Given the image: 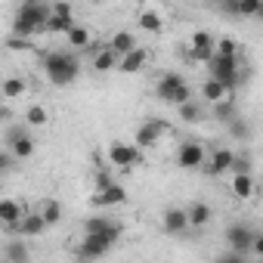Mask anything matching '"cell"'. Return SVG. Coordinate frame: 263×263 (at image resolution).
Instances as JSON below:
<instances>
[{"label":"cell","instance_id":"obj_1","mask_svg":"<svg viewBox=\"0 0 263 263\" xmlns=\"http://www.w3.org/2000/svg\"><path fill=\"white\" fill-rule=\"evenodd\" d=\"M41 68H44L47 81L56 84V87H68V84H74L78 74H81V62H78V56L62 53V50L44 53V56H41Z\"/></svg>","mask_w":263,"mask_h":263},{"label":"cell","instance_id":"obj_2","mask_svg":"<svg viewBox=\"0 0 263 263\" xmlns=\"http://www.w3.org/2000/svg\"><path fill=\"white\" fill-rule=\"evenodd\" d=\"M47 19H50V4H44V0H22L16 10V19H13V34L31 37L37 31H44Z\"/></svg>","mask_w":263,"mask_h":263},{"label":"cell","instance_id":"obj_3","mask_svg":"<svg viewBox=\"0 0 263 263\" xmlns=\"http://www.w3.org/2000/svg\"><path fill=\"white\" fill-rule=\"evenodd\" d=\"M108 164H115V167H137V164H143V149L115 140L108 146Z\"/></svg>","mask_w":263,"mask_h":263},{"label":"cell","instance_id":"obj_4","mask_svg":"<svg viewBox=\"0 0 263 263\" xmlns=\"http://www.w3.org/2000/svg\"><path fill=\"white\" fill-rule=\"evenodd\" d=\"M167 121H161V118H149L146 124H140V130H137V149H152V146H158V140L167 134Z\"/></svg>","mask_w":263,"mask_h":263},{"label":"cell","instance_id":"obj_5","mask_svg":"<svg viewBox=\"0 0 263 263\" xmlns=\"http://www.w3.org/2000/svg\"><path fill=\"white\" fill-rule=\"evenodd\" d=\"M223 238H226V245H229L232 251H238L241 257H251L248 251H251V238H254V229H251L248 223H229Z\"/></svg>","mask_w":263,"mask_h":263},{"label":"cell","instance_id":"obj_6","mask_svg":"<svg viewBox=\"0 0 263 263\" xmlns=\"http://www.w3.org/2000/svg\"><path fill=\"white\" fill-rule=\"evenodd\" d=\"M7 149L16 155V161H22V158H31L34 155V140L25 134L22 127H10L7 130Z\"/></svg>","mask_w":263,"mask_h":263},{"label":"cell","instance_id":"obj_7","mask_svg":"<svg viewBox=\"0 0 263 263\" xmlns=\"http://www.w3.org/2000/svg\"><path fill=\"white\" fill-rule=\"evenodd\" d=\"M84 232L87 235H102L108 245H115L121 238V226L115 220H108V217H87L84 220Z\"/></svg>","mask_w":263,"mask_h":263},{"label":"cell","instance_id":"obj_8","mask_svg":"<svg viewBox=\"0 0 263 263\" xmlns=\"http://www.w3.org/2000/svg\"><path fill=\"white\" fill-rule=\"evenodd\" d=\"M204 158H208V152H204V146L195 143V140L183 143L180 152H177V164H180L183 171H198V167L204 164Z\"/></svg>","mask_w":263,"mask_h":263},{"label":"cell","instance_id":"obj_9","mask_svg":"<svg viewBox=\"0 0 263 263\" xmlns=\"http://www.w3.org/2000/svg\"><path fill=\"white\" fill-rule=\"evenodd\" d=\"M124 201H127V189L118 186L115 180H111L105 189H96V192L90 195V204H93V208H115V204H124Z\"/></svg>","mask_w":263,"mask_h":263},{"label":"cell","instance_id":"obj_10","mask_svg":"<svg viewBox=\"0 0 263 263\" xmlns=\"http://www.w3.org/2000/svg\"><path fill=\"white\" fill-rule=\"evenodd\" d=\"M146 59H149V53L143 50V47H134V50H130V53H124V56H118V71L121 74H137L143 65H146Z\"/></svg>","mask_w":263,"mask_h":263},{"label":"cell","instance_id":"obj_11","mask_svg":"<svg viewBox=\"0 0 263 263\" xmlns=\"http://www.w3.org/2000/svg\"><path fill=\"white\" fill-rule=\"evenodd\" d=\"M232 155H235L232 149L220 146V149H214V152H211V158H204V164H201V167H204L211 177H220L223 171H229V164H232Z\"/></svg>","mask_w":263,"mask_h":263},{"label":"cell","instance_id":"obj_12","mask_svg":"<svg viewBox=\"0 0 263 263\" xmlns=\"http://www.w3.org/2000/svg\"><path fill=\"white\" fill-rule=\"evenodd\" d=\"M161 229L167 235H183L189 229V220H186V211L183 208H167L164 217H161Z\"/></svg>","mask_w":263,"mask_h":263},{"label":"cell","instance_id":"obj_13","mask_svg":"<svg viewBox=\"0 0 263 263\" xmlns=\"http://www.w3.org/2000/svg\"><path fill=\"white\" fill-rule=\"evenodd\" d=\"M22 214H25L22 201H16V198H4V201H0V229L13 232V226L19 223V217H22Z\"/></svg>","mask_w":263,"mask_h":263},{"label":"cell","instance_id":"obj_14","mask_svg":"<svg viewBox=\"0 0 263 263\" xmlns=\"http://www.w3.org/2000/svg\"><path fill=\"white\" fill-rule=\"evenodd\" d=\"M108 241L102 238V235H84V241H81V248H78V257L81 260H93V257H105L108 254Z\"/></svg>","mask_w":263,"mask_h":263},{"label":"cell","instance_id":"obj_15","mask_svg":"<svg viewBox=\"0 0 263 263\" xmlns=\"http://www.w3.org/2000/svg\"><path fill=\"white\" fill-rule=\"evenodd\" d=\"M44 229H47L44 217H41L37 211H34V214H28V211H25V214L19 217V223L13 226V235H41Z\"/></svg>","mask_w":263,"mask_h":263},{"label":"cell","instance_id":"obj_16","mask_svg":"<svg viewBox=\"0 0 263 263\" xmlns=\"http://www.w3.org/2000/svg\"><path fill=\"white\" fill-rule=\"evenodd\" d=\"M211 217H214V208H211V204H204V201H195V204H189V208H186V220H189V226H195V229L208 226V223H211Z\"/></svg>","mask_w":263,"mask_h":263},{"label":"cell","instance_id":"obj_17","mask_svg":"<svg viewBox=\"0 0 263 263\" xmlns=\"http://www.w3.org/2000/svg\"><path fill=\"white\" fill-rule=\"evenodd\" d=\"M186 84V78L183 74H177V71H167V74H161V81H158V87H155V93H158V99H171V93L177 90V87H183Z\"/></svg>","mask_w":263,"mask_h":263},{"label":"cell","instance_id":"obj_18","mask_svg":"<svg viewBox=\"0 0 263 263\" xmlns=\"http://www.w3.org/2000/svg\"><path fill=\"white\" fill-rule=\"evenodd\" d=\"M115 65H118V56H115L108 47H105V50H99V53L90 59V68H93L96 74H105V71H111Z\"/></svg>","mask_w":263,"mask_h":263},{"label":"cell","instance_id":"obj_19","mask_svg":"<svg viewBox=\"0 0 263 263\" xmlns=\"http://www.w3.org/2000/svg\"><path fill=\"white\" fill-rule=\"evenodd\" d=\"M134 47H137V37L130 34V31H118V34L108 41V50H111L115 56H124V53H130Z\"/></svg>","mask_w":263,"mask_h":263},{"label":"cell","instance_id":"obj_20","mask_svg":"<svg viewBox=\"0 0 263 263\" xmlns=\"http://www.w3.org/2000/svg\"><path fill=\"white\" fill-rule=\"evenodd\" d=\"M37 214L44 217V223H47V226H56V223L62 220V208H59V201H53V198L41 201V204H37Z\"/></svg>","mask_w":263,"mask_h":263},{"label":"cell","instance_id":"obj_21","mask_svg":"<svg viewBox=\"0 0 263 263\" xmlns=\"http://www.w3.org/2000/svg\"><path fill=\"white\" fill-rule=\"evenodd\" d=\"M211 105H214V118L223 121V124L232 121V118L238 115V108H235V102H232L229 96H223V99H217V102H211Z\"/></svg>","mask_w":263,"mask_h":263},{"label":"cell","instance_id":"obj_22","mask_svg":"<svg viewBox=\"0 0 263 263\" xmlns=\"http://www.w3.org/2000/svg\"><path fill=\"white\" fill-rule=\"evenodd\" d=\"M4 257H7V260H16V263H25V260L31 257V251H28L25 241L13 238V241H7V248H4Z\"/></svg>","mask_w":263,"mask_h":263},{"label":"cell","instance_id":"obj_23","mask_svg":"<svg viewBox=\"0 0 263 263\" xmlns=\"http://www.w3.org/2000/svg\"><path fill=\"white\" fill-rule=\"evenodd\" d=\"M140 28L149 31V34H161V31H164V19H161L158 13L146 10V13H140Z\"/></svg>","mask_w":263,"mask_h":263},{"label":"cell","instance_id":"obj_24","mask_svg":"<svg viewBox=\"0 0 263 263\" xmlns=\"http://www.w3.org/2000/svg\"><path fill=\"white\" fill-rule=\"evenodd\" d=\"M201 96H204V102H217V99H223V96H229V93H226V87H223L217 78H208V81L201 84Z\"/></svg>","mask_w":263,"mask_h":263},{"label":"cell","instance_id":"obj_25","mask_svg":"<svg viewBox=\"0 0 263 263\" xmlns=\"http://www.w3.org/2000/svg\"><path fill=\"white\" fill-rule=\"evenodd\" d=\"M177 108H180V118H183L186 124H198V121L204 118V108H201L195 99H186V102H183V105H177Z\"/></svg>","mask_w":263,"mask_h":263},{"label":"cell","instance_id":"obj_26","mask_svg":"<svg viewBox=\"0 0 263 263\" xmlns=\"http://www.w3.org/2000/svg\"><path fill=\"white\" fill-rule=\"evenodd\" d=\"M65 41H68L74 50H84V47H90V31L81 28V25H71V28L65 31Z\"/></svg>","mask_w":263,"mask_h":263},{"label":"cell","instance_id":"obj_27","mask_svg":"<svg viewBox=\"0 0 263 263\" xmlns=\"http://www.w3.org/2000/svg\"><path fill=\"white\" fill-rule=\"evenodd\" d=\"M232 192H235L238 198H251V195H254V177H251V174H235Z\"/></svg>","mask_w":263,"mask_h":263},{"label":"cell","instance_id":"obj_28","mask_svg":"<svg viewBox=\"0 0 263 263\" xmlns=\"http://www.w3.org/2000/svg\"><path fill=\"white\" fill-rule=\"evenodd\" d=\"M25 90H28V84H25L22 78H7L4 84H0V93H4L7 99H19Z\"/></svg>","mask_w":263,"mask_h":263},{"label":"cell","instance_id":"obj_29","mask_svg":"<svg viewBox=\"0 0 263 263\" xmlns=\"http://www.w3.org/2000/svg\"><path fill=\"white\" fill-rule=\"evenodd\" d=\"M71 25H74V16H50V19L44 22V31H53V34H65Z\"/></svg>","mask_w":263,"mask_h":263},{"label":"cell","instance_id":"obj_30","mask_svg":"<svg viewBox=\"0 0 263 263\" xmlns=\"http://www.w3.org/2000/svg\"><path fill=\"white\" fill-rule=\"evenodd\" d=\"M189 50H204V53H214V34L211 31H195L189 37Z\"/></svg>","mask_w":263,"mask_h":263},{"label":"cell","instance_id":"obj_31","mask_svg":"<svg viewBox=\"0 0 263 263\" xmlns=\"http://www.w3.org/2000/svg\"><path fill=\"white\" fill-rule=\"evenodd\" d=\"M263 13V0H238V19H257Z\"/></svg>","mask_w":263,"mask_h":263},{"label":"cell","instance_id":"obj_32","mask_svg":"<svg viewBox=\"0 0 263 263\" xmlns=\"http://www.w3.org/2000/svg\"><path fill=\"white\" fill-rule=\"evenodd\" d=\"M226 127H229V134H232V137H238V140H251V124H248L241 115H235L232 121H226Z\"/></svg>","mask_w":263,"mask_h":263},{"label":"cell","instance_id":"obj_33","mask_svg":"<svg viewBox=\"0 0 263 263\" xmlns=\"http://www.w3.org/2000/svg\"><path fill=\"white\" fill-rule=\"evenodd\" d=\"M25 121H28L31 127H44V124L50 121V115H47V108H44V105H31V108L25 111Z\"/></svg>","mask_w":263,"mask_h":263},{"label":"cell","instance_id":"obj_34","mask_svg":"<svg viewBox=\"0 0 263 263\" xmlns=\"http://www.w3.org/2000/svg\"><path fill=\"white\" fill-rule=\"evenodd\" d=\"M214 50L223 53V56H238V41L235 37H220V41H214Z\"/></svg>","mask_w":263,"mask_h":263},{"label":"cell","instance_id":"obj_35","mask_svg":"<svg viewBox=\"0 0 263 263\" xmlns=\"http://www.w3.org/2000/svg\"><path fill=\"white\" fill-rule=\"evenodd\" d=\"M186 99H192V90H189V84H183V87H177V90L171 93V99H167V102H171V105H183Z\"/></svg>","mask_w":263,"mask_h":263},{"label":"cell","instance_id":"obj_36","mask_svg":"<svg viewBox=\"0 0 263 263\" xmlns=\"http://www.w3.org/2000/svg\"><path fill=\"white\" fill-rule=\"evenodd\" d=\"M217 10H220L226 19H238V0H220Z\"/></svg>","mask_w":263,"mask_h":263},{"label":"cell","instance_id":"obj_37","mask_svg":"<svg viewBox=\"0 0 263 263\" xmlns=\"http://www.w3.org/2000/svg\"><path fill=\"white\" fill-rule=\"evenodd\" d=\"M16 167V155L10 152V149H0V174H7V171H13Z\"/></svg>","mask_w":263,"mask_h":263},{"label":"cell","instance_id":"obj_38","mask_svg":"<svg viewBox=\"0 0 263 263\" xmlns=\"http://www.w3.org/2000/svg\"><path fill=\"white\" fill-rule=\"evenodd\" d=\"M50 16H71V4L56 0V4H50Z\"/></svg>","mask_w":263,"mask_h":263},{"label":"cell","instance_id":"obj_39","mask_svg":"<svg viewBox=\"0 0 263 263\" xmlns=\"http://www.w3.org/2000/svg\"><path fill=\"white\" fill-rule=\"evenodd\" d=\"M7 47H10V50H28V37L10 34V37H7Z\"/></svg>","mask_w":263,"mask_h":263},{"label":"cell","instance_id":"obj_40","mask_svg":"<svg viewBox=\"0 0 263 263\" xmlns=\"http://www.w3.org/2000/svg\"><path fill=\"white\" fill-rule=\"evenodd\" d=\"M108 183H111V177H108V174L99 167V171H96V177H93V189H105Z\"/></svg>","mask_w":263,"mask_h":263},{"label":"cell","instance_id":"obj_41","mask_svg":"<svg viewBox=\"0 0 263 263\" xmlns=\"http://www.w3.org/2000/svg\"><path fill=\"white\" fill-rule=\"evenodd\" d=\"M10 115H13V111H10V108H0V121H7V118H10Z\"/></svg>","mask_w":263,"mask_h":263},{"label":"cell","instance_id":"obj_42","mask_svg":"<svg viewBox=\"0 0 263 263\" xmlns=\"http://www.w3.org/2000/svg\"><path fill=\"white\" fill-rule=\"evenodd\" d=\"M208 4H214V7H217V4H220V0H208Z\"/></svg>","mask_w":263,"mask_h":263},{"label":"cell","instance_id":"obj_43","mask_svg":"<svg viewBox=\"0 0 263 263\" xmlns=\"http://www.w3.org/2000/svg\"><path fill=\"white\" fill-rule=\"evenodd\" d=\"M93 4H96V0H93Z\"/></svg>","mask_w":263,"mask_h":263}]
</instances>
